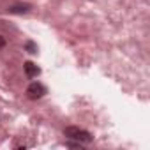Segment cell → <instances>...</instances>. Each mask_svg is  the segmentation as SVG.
<instances>
[{"label":"cell","instance_id":"6da1fadb","mask_svg":"<svg viewBox=\"0 0 150 150\" xmlns=\"http://www.w3.org/2000/svg\"><path fill=\"white\" fill-rule=\"evenodd\" d=\"M64 134H65V136H69V138H72V139L83 141V143L92 141L90 132H87V131H83V129H80V127H65V129H64Z\"/></svg>","mask_w":150,"mask_h":150},{"label":"cell","instance_id":"7a4b0ae2","mask_svg":"<svg viewBox=\"0 0 150 150\" xmlns=\"http://www.w3.org/2000/svg\"><path fill=\"white\" fill-rule=\"evenodd\" d=\"M44 94H46V88H44L41 83H32V85L27 88L28 99H39V97H42Z\"/></svg>","mask_w":150,"mask_h":150},{"label":"cell","instance_id":"3957f363","mask_svg":"<svg viewBox=\"0 0 150 150\" xmlns=\"http://www.w3.org/2000/svg\"><path fill=\"white\" fill-rule=\"evenodd\" d=\"M23 67H25V72H27V76H28V78H34V76H37V74L41 72L39 67H37L34 62H25Z\"/></svg>","mask_w":150,"mask_h":150},{"label":"cell","instance_id":"277c9868","mask_svg":"<svg viewBox=\"0 0 150 150\" xmlns=\"http://www.w3.org/2000/svg\"><path fill=\"white\" fill-rule=\"evenodd\" d=\"M28 9H30V6H28V4H23V6L20 4V6H13L9 11H11V13H18V14H20V13H27Z\"/></svg>","mask_w":150,"mask_h":150},{"label":"cell","instance_id":"5b68a950","mask_svg":"<svg viewBox=\"0 0 150 150\" xmlns=\"http://www.w3.org/2000/svg\"><path fill=\"white\" fill-rule=\"evenodd\" d=\"M27 48H28V51H30V53H35V46H34L32 42H28V44H27Z\"/></svg>","mask_w":150,"mask_h":150},{"label":"cell","instance_id":"8992f818","mask_svg":"<svg viewBox=\"0 0 150 150\" xmlns=\"http://www.w3.org/2000/svg\"><path fill=\"white\" fill-rule=\"evenodd\" d=\"M4 44H6V41H4L2 37H0V46H4Z\"/></svg>","mask_w":150,"mask_h":150}]
</instances>
